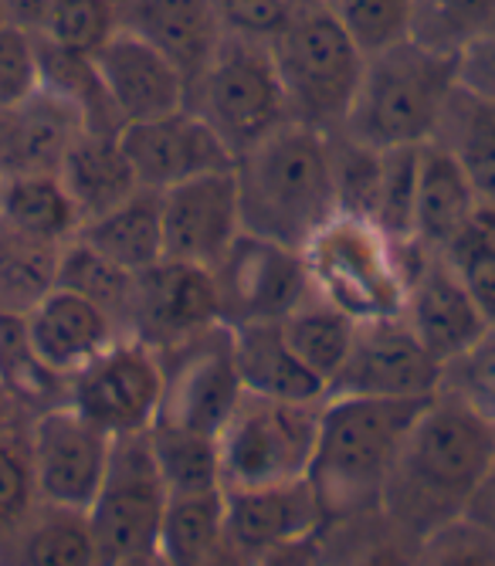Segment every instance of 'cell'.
I'll return each mask as SVG.
<instances>
[{
	"instance_id": "6da1fadb",
	"label": "cell",
	"mask_w": 495,
	"mask_h": 566,
	"mask_svg": "<svg viewBox=\"0 0 495 566\" xmlns=\"http://www.w3.org/2000/svg\"><path fill=\"white\" fill-rule=\"evenodd\" d=\"M495 458V428L438 390L418 415L383 489L380 516L414 543L468 512Z\"/></svg>"
},
{
	"instance_id": "7a4b0ae2",
	"label": "cell",
	"mask_w": 495,
	"mask_h": 566,
	"mask_svg": "<svg viewBox=\"0 0 495 566\" xmlns=\"http://www.w3.org/2000/svg\"><path fill=\"white\" fill-rule=\"evenodd\" d=\"M438 397V394H434ZM431 400V397H428ZM428 400L326 397L309 485L326 523L380 516L383 489Z\"/></svg>"
},
{
	"instance_id": "3957f363",
	"label": "cell",
	"mask_w": 495,
	"mask_h": 566,
	"mask_svg": "<svg viewBox=\"0 0 495 566\" xmlns=\"http://www.w3.org/2000/svg\"><path fill=\"white\" fill-rule=\"evenodd\" d=\"M244 231L299 248L336 214L329 136L285 123L234 160Z\"/></svg>"
},
{
	"instance_id": "277c9868",
	"label": "cell",
	"mask_w": 495,
	"mask_h": 566,
	"mask_svg": "<svg viewBox=\"0 0 495 566\" xmlns=\"http://www.w3.org/2000/svg\"><path fill=\"white\" fill-rule=\"evenodd\" d=\"M459 88V55L404 41L370 55L343 129L373 149L424 146L434 139L452 92Z\"/></svg>"
},
{
	"instance_id": "5b68a950",
	"label": "cell",
	"mask_w": 495,
	"mask_h": 566,
	"mask_svg": "<svg viewBox=\"0 0 495 566\" xmlns=\"http://www.w3.org/2000/svg\"><path fill=\"white\" fill-rule=\"evenodd\" d=\"M408 248L367 218L333 214L303 244V262L319 298L357 323H373L404 313Z\"/></svg>"
},
{
	"instance_id": "8992f818",
	"label": "cell",
	"mask_w": 495,
	"mask_h": 566,
	"mask_svg": "<svg viewBox=\"0 0 495 566\" xmlns=\"http://www.w3.org/2000/svg\"><path fill=\"white\" fill-rule=\"evenodd\" d=\"M292 123L339 133L354 109L367 55L326 8L295 11L268 41Z\"/></svg>"
},
{
	"instance_id": "52a82bcc",
	"label": "cell",
	"mask_w": 495,
	"mask_h": 566,
	"mask_svg": "<svg viewBox=\"0 0 495 566\" xmlns=\"http://www.w3.org/2000/svg\"><path fill=\"white\" fill-rule=\"evenodd\" d=\"M187 109L221 136L234 160L292 123L268 41L224 34L208 69L187 88Z\"/></svg>"
},
{
	"instance_id": "ba28073f",
	"label": "cell",
	"mask_w": 495,
	"mask_h": 566,
	"mask_svg": "<svg viewBox=\"0 0 495 566\" xmlns=\"http://www.w3.org/2000/svg\"><path fill=\"white\" fill-rule=\"evenodd\" d=\"M319 415L323 400L299 403L244 390L218 434L224 489L306 479L316 454Z\"/></svg>"
},
{
	"instance_id": "9c48e42d",
	"label": "cell",
	"mask_w": 495,
	"mask_h": 566,
	"mask_svg": "<svg viewBox=\"0 0 495 566\" xmlns=\"http://www.w3.org/2000/svg\"><path fill=\"white\" fill-rule=\"evenodd\" d=\"M157 353L164 367V400L157 421L218 438L244 397L231 326L214 323Z\"/></svg>"
},
{
	"instance_id": "30bf717a",
	"label": "cell",
	"mask_w": 495,
	"mask_h": 566,
	"mask_svg": "<svg viewBox=\"0 0 495 566\" xmlns=\"http://www.w3.org/2000/svg\"><path fill=\"white\" fill-rule=\"evenodd\" d=\"M170 492L150 451V438H116L106 482L88 505V523L103 566L133 553H150L160 543V526Z\"/></svg>"
},
{
	"instance_id": "8fae6325",
	"label": "cell",
	"mask_w": 495,
	"mask_h": 566,
	"mask_svg": "<svg viewBox=\"0 0 495 566\" xmlns=\"http://www.w3.org/2000/svg\"><path fill=\"white\" fill-rule=\"evenodd\" d=\"M160 353L136 336H119L69 377V403L113 438L150 431L160 418Z\"/></svg>"
},
{
	"instance_id": "7c38bea8",
	"label": "cell",
	"mask_w": 495,
	"mask_h": 566,
	"mask_svg": "<svg viewBox=\"0 0 495 566\" xmlns=\"http://www.w3.org/2000/svg\"><path fill=\"white\" fill-rule=\"evenodd\" d=\"M221 302V323H278L313 285L299 248L241 231L211 269Z\"/></svg>"
},
{
	"instance_id": "4fadbf2b",
	"label": "cell",
	"mask_w": 495,
	"mask_h": 566,
	"mask_svg": "<svg viewBox=\"0 0 495 566\" xmlns=\"http://www.w3.org/2000/svg\"><path fill=\"white\" fill-rule=\"evenodd\" d=\"M116 438L82 418L72 403L52 407L28 421V448L41 502L82 509L106 482Z\"/></svg>"
},
{
	"instance_id": "5bb4252c",
	"label": "cell",
	"mask_w": 495,
	"mask_h": 566,
	"mask_svg": "<svg viewBox=\"0 0 495 566\" xmlns=\"http://www.w3.org/2000/svg\"><path fill=\"white\" fill-rule=\"evenodd\" d=\"M444 367L424 349L404 316L357 323L354 346L326 397L428 400L441 390Z\"/></svg>"
},
{
	"instance_id": "9a60e30c",
	"label": "cell",
	"mask_w": 495,
	"mask_h": 566,
	"mask_svg": "<svg viewBox=\"0 0 495 566\" xmlns=\"http://www.w3.org/2000/svg\"><path fill=\"white\" fill-rule=\"evenodd\" d=\"M401 316L441 367L492 333L449 259L418 244L408 248V298Z\"/></svg>"
},
{
	"instance_id": "2e32d148",
	"label": "cell",
	"mask_w": 495,
	"mask_h": 566,
	"mask_svg": "<svg viewBox=\"0 0 495 566\" xmlns=\"http://www.w3.org/2000/svg\"><path fill=\"white\" fill-rule=\"evenodd\" d=\"M164 251L173 262L214 269V262L244 231L234 170L204 174L160 190Z\"/></svg>"
},
{
	"instance_id": "e0dca14e",
	"label": "cell",
	"mask_w": 495,
	"mask_h": 566,
	"mask_svg": "<svg viewBox=\"0 0 495 566\" xmlns=\"http://www.w3.org/2000/svg\"><path fill=\"white\" fill-rule=\"evenodd\" d=\"M119 139L146 190H167L204 174L234 170V153L190 109L123 126Z\"/></svg>"
},
{
	"instance_id": "ac0fdd59",
	"label": "cell",
	"mask_w": 495,
	"mask_h": 566,
	"mask_svg": "<svg viewBox=\"0 0 495 566\" xmlns=\"http://www.w3.org/2000/svg\"><path fill=\"white\" fill-rule=\"evenodd\" d=\"M221 323V302L211 269L164 259L136 275L129 336L164 349Z\"/></svg>"
},
{
	"instance_id": "d6986e66",
	"label": "cell",
	"mask_w": 495,
	"mask_h": 566,
	"mask_svg": "<svg viewBox=\"0 0 495 566\" xmlns=\"http://www.w3.org/2000/svg\"><path fill=\"white\" fill-rule=\"evenodd\" d=\"M119 126L160 119L187 109V78L146 41L116 31L92 55Z\"/></svg>"
},
{
	"instance_id": "ffe728a7",
	"label": "cell",
	"mask_w": 495,
	"mask_h": 566,
	"mask_svg": "<svg viewBox=\"0 0 495 566\" xmlns=\"http://www.w3.org/2000/svg\"><path fill=\"white\" fill-rule=\"evenodd\" d=\"M323 526L326 516L309 479L224 489V533L252 559L275 546L306 539Z\"/></svg>"
},
{
	"instance_id": "44dd1931",
	"label": "cell",
	"mask_w": 495,
	"mask_h": 566,
	"mask_svg": "<svg viewBox=\"0 0 495 566\" xmlns=\"http://www.w3.org/2000/svg\"><path fill=\"white\" fill-rule=\"evenodd\" d=\"M116 21L119 31L160 51L187 78V88L228 34L211 0H116Z\"/></svg>"
},
{
	"instance_id": "7402d4cb",
	"label": "cell",
	"mask_w": 495,
	"mask_h": 566,
	"mask_svg": "<svg viewBox=\"0 0 495 566\" xmlns=\"http://www.w3.org/2000/svg\"><path fill=\"white\" fill-rule=\"evenodd\" d=\"M85 129L72 102L44 85L18 106L0 109V180L59 174L65 153Z\"/></svg>"
},
{
	"instance_id": "603a6c76",
	"label": "cell",
	"mask_w": 495,
	"mask_h": 566,
	"mask_svg": "<svg viewBox=\"0 0 495 566\" xmlns=\"http://www.w3.org/2000/svg\"><path fill=\"white\" fill-rule=\"evenodd\" d=\"M24 326L38 356L62 377L78 374L88 359L126 336L103 308L69 289L48 292L24 316Z\"/></svg>"
},
{
	"instance_id": "cb8c5ba5",
	"label": "cell",
	"mask_w": 495,
	"mask_h": 566,
	"mask_svg": "<svg viewBox=\"0 0 495 566\" xmlns=\"http://www.w3.org/2000/svg\"><path fill=\"white\" fill-rule=\"evenodd\" d=\"M0 566H103L88 512L38 502L0 533Z\"/></svg>"
},
{
	"instance_id": "d4e9b609",
	"label": "cell",
	"mask_w": 495,
	"mask_h": 566,
	"mask_svg": "<svg viewBox=\"0 0 495 566\" xmlns=\"http://www.w3.org/2000/svg\"><path fill=\"white\" fill-rule=\"evenodd\" d=\"M478 221V197L455 164V157L434 139L421 146L418 203H414V244L444 251L465 228Z\"/></svg>"
},
{
	"instance_id": "484cf974",
	"label": "cell",
	"mask_w": 495,
	"mask_h": 566,
	"mask_svg": "<svg viewBox=\"0 0 495 566\" xmlns=\"http://www.w3.org/2000/svg\"><path fill=\"white\" fill-rule=\"evenodd\" d=\"M69 197L82 214V224L103 218L116 203L139 190L136 170L123 149L119 129H85L65 153L59 170Z\"/></svg>"
},
{
	"instance_id": "4316f807",
	"label": "cell",
	"mask_w": 495,
	"mask_h": 566,
	"mask_svg": "<svg viewBox=\"0 0 495 566\" xmlns=\"http://www.w3.org/2000/svg\"><path fill=\"white\" fill-rule=\"evenodd\" d=\"M231 336H234V359L244 390L278 397V400H299V403L326 400V384L292 353L282 323L231 326Z\"/></svg>"
},
{
	"instance_id": "83f0119b",
	"label": "cell",
	"mask_w": 495,
	"mask_h": 566,
	"mask_svg": "<svg viewBox=\"0 0 495 566\" xmlns=\"http://www.w3.org/2000/svg\"><path fill=\"white\" fill-rule=\"evenodd\" d=\"M78 238L106 254L116 265L129 272H146L167 259L164 251V214H160V190L139 187L133 197L116 203L113 211L82 224Z\"/></svg>"
},
{
	"instance_id": "f1b7e54d",
	"label": "cell",
	"mask_w": 495,
	"mask_h": 566,
	"mask_svg": "<svg viewBox=\"0 0 495 566\" xmlns=\"http://www.w3.org/2000/svg\"><path fill=\"white\" fill-rule=\"evenodd\" d=\"M434 143L465 170L478 208H495V102L455 88L438 123Z\"/></svg>"
},
{
	"instance_id": "f546056e",
	"label": "cell",
	"mask_w": 495,
	"mask_h": 566,
	"mask_svg": "<svg viewBox=\"0 0 495 566\" xmlns=\"http://www.w3.org/2000/svg\"><path fill=\"white\" fill-rule=\"evenodd\" d=\"M0 218L18 231L65 248L82 231V214L59 174L0 180Z\"/></svg>"
},
{
	"instance_id": "4dcf8cb0",
	"label": "cell",
	"mask_w": 495,
	"mask_h": 566,
	"mask_svg": "<svg viewBox=\"0 0 495 566\" xmlns=\"http://www.w3.org/2000/svg\"><path fill=\"white\" fill-rule=\"evenodd\" d=\"M62 248L38 241L0 218V313L28 316L31 308L59 289Z\"/></svg>"
},
{
	"instance_id": "1f68e13d",
	"label": "cell",
	"mask_w": 495,
	"mask_h": 566,
	"mask_svg": "<svg viewBox=\"0 0 495 566\" xmlns=\"http://www.w3.org/2000/svg\"><path fill=\"white\" fill-rule=\"evenodd\" d=\"M0 384L11 390L28 421L69 403V377L52 370L38 356L24 316L0 313Z\"/></svg>"
},
{
	"instance_id": "d6a6232c",
	"label": "cell",
	"mask_w": 495,
	"mask_h": 566,
	"mask_svg": "<svg viewBox=\"0 0 495 566\" xmlns=\"http://www.w3.org/2000/svg\"><path fill=\"white\" fill-rule=\"evenodd\" d=\"M282 323V333L292 346V353L303 359V364L326 384H333V377L339 374L346 353L354 346L357 336V319H350L346 313H339L336 305H329L326 298H319L316 292H309L299 305Z\"/></svg>"
},
{
	"instance_id": "836d02e7",
	"label": "cell",
	"mask_w": 495,
	"mask_h": 566,
	"mask_svg": "<svg viewBox=\"0 0 495 566\" xmlns=\"http://www.w3.org/2000/svg\"><path fill=\"white\" fill-rule=\"evenodd\" d=\"M136 275L123 265H116L106 254H98L92 244L82 238L69 241L62 248L59 262V289H69L103 313L129 336V319H133V302H136Z\"/></svg>"
},
{
	"instance_id": "e575fe53",
	"label": "cell",
	"mask_w": 495,
	"mask_h": 566,
	"mask_svg": "<svg viewBox=\"0 0 495 566\" xmlns=\"http://www.w3.org/2000/svg\"><path fill=\"white\" fill-rule=\"evenodd\" d=\"M146 438H150L154 461L170 495H197V492L224 489L218 438L160 424V421L146 431Z\"/></svg>"
},
{
	"instance_id": "d590c367",
	"label": "cell",
	"mask_w": 495,
	"mask_h": 566,
	"mask_svg": "<svg viewBox=\"0 0 495 566\" xmlns=\"http://www.w3.org/2000/svg\"><path fill=\"white\" fill-rule=\"evenodd\" d=\"M224 539V489L170 495L157 549L170 566H197Z\"/></svg>"
},
{
	"instance_id": "8d00e7d4",
	"label": "cell",
	"mask_w": 495,
	"mask_h": 566,
	"mask_svg": "<svg viewBox=\"0 0 495 566\" xmlns=\"http://www.w3.org/2000/svg\"><path fill=\"white\" fill-rule=\"evenodd\" d=\"M411 38L449 55L495 34V0H411Z\"/></svg>"
},
{
	"instance_id": "74e56055",
	"label": "cell",
	"mask_w": 495,
	"mask_h": 566,
	"mask_svg": "<svg viewBox=\"0 0 495 566\" xmlns=\"http://www.w3.org/2000/svg\"><path fill=\"white\" fill-rule=\"evenodd\" d=\"M329 566H414V539L393 530L383 516L326 523Z\"/></svg>"
},
{
	"instance_id": "f35d334b",
	"label": "cell",
	"mask_w": 495,
	"mask_h": 566,
	"mask_svg": "<svg viewBox=\"0 0 495 566\" xmlns=\"http://www.w3.org/2000/svg\"><path fill=\"white\" fill-rule=\"evenodd\" d=\"M329 174L336 193V214L373 221L383 177V149L350 139L346 133H329Z\"/></svg>"
},
{
	"instance_id": "ab89813d",
	"label": "cell",
	"mask_w": 495,
	"mask_h": 566,
	"mask_svg": "<svg viewBox=\"0 0 495 566\" xmlns=\"http://www.w3.org/2000/svg\"><path fill=\"white\" fill-rule=\"evenodd\" d=\"M326 11L367 59L411 41V0H329Z\"/></svg>"
},
{
	"instance_id": "60d3db41",
	"label": "cell",
	"mask_w": 495,
	"mask_h": 566,
	"mask_svg": "<svg viewBox=\"0 0 495 566\" xmlns=\"http://www.w3.org/2000/svg\"><path fill=\"white\" fill-rule=\"evenodd\" d=\"M418 170H421V146L383 149V177L373 208V224L398 244H414Z\"/></svg>"
},
{
	"instance_id": "b9f144b4",
	"label": "cell",
	"mask_w": 495,
	"mask_h": 566,
	"mask_svg": "<svg viewBox=\"0 0 495 566\" xmlns=\"http://www.w3.org/2000/svg\"><path fill=\"white\" fill-rule=\"evenodd\" d=\"M116 31V0H55L38 38L78 55H95Z\"/></svg>"
},
{
	"instance_id": "7bdbcfd3",
	"label": "cell",
	"mask_w": 495,
	"mask_h": 566,
	"mask_svg": "<svg viewBox=\"0 0 495 566\" xmlns=\"http://www.w3.org/2000/svg\"><path fill=\"white\" fill-rule=\"evenodd\" d=\"M414 566H495V533L459 516L414 543Z\"/></svg>"
},
{
	"instance_id": "ee69618b",
	"label": "cell",
	"mask_w": 495,
	"mask_h": 566,
	"mask_svg": "<svg viewBox=\"0 0 495 566\" xmlns=\"http://www.w3.org/2000/svg\"><path fill=\"white\" fill-rule=\"evenodd\" d=\"M441 254L449 259V265L462 279L465 292L478 305V313L485 316V323L495 329V238L485 231L482 221H475Z\"/></svg>"
},
{
	"instance_id": "f6af8a7d",
	"label": "cell",
	"mask_w": 495,
	"mask_h": 566,
	"mask_svg": "<svg viewBox=\"0 0 495 566\" xmlns=\"http://www.w3.org/2000/svg\"><path fill=\"white\" fill-rule=\"evenodd\" d=\"M441 390L459 397L495 428V329L444 367Z\"/></svg>"
},
{
	"instance_id": "bcb514c9",
	"label": "cell",
	"mask_w": 495,
	"mask_h": 566,
	"mask_svg": "<svg viewBox=\"0 0 495 566\" xmlns=\"http://www.w3.org/2000/svg\"><path fill=\"white\" fill-rule=\"evenodd\" d=\"M41 502L31 448H28V424L0 438V533L18 526L28 512Z\"/></svg>"
},
{
	"instance_id": "7dc6e473",
	"label": "cell",
	"mask_w": 495,
	"mask_h": 566,
	"mask_svg": "<svg viewBox=\"0 0 495 566\" xmlns=\"http://www.w3.org/2000/svg\"><path fill=\"white\" fill-rule=\"evenodd\" d=\"M41 88L38 38L24 28H0V109H11Z\"/></svg>"
},
{
	"instance_id": "c3c4849f",
	"label": "cell",
	"mask_w": 495,
	"mask_h": 566,
	"mask_svg": "<svg viewBox=\"0 0 495 566\" xmlns=\"http://www.w3.org/2000/svg\"><path fill=\"white\" fill-rule=\"evenodd\" d=\"M228 34L272 41L292 18L285 0H211Z\"/></svg>"
},
{
	"instance_id": "681fc988",
	"label": "cell",
	"mask_w": 495,
	"mask_h": 566,
	"mask_svg": "<svg viewBox=\"0 0 495 566\" xmlns=\"http://www.w3.org/2000/svg\"><path fill=\"white\" fill-rule=\"evenodd\" d=\"M459 88L495 102V34H485L459 51Z\"/></svg>"
},
{
	"instance_id": "f907efd6",
	"label": "cell",
	"mask_w": 495,
	"mask_h": 566,
	"mask_svg": "<svg viewBox=\"0 0 495 566\" xmlns=\"http://www.w3.org/2000/svg\"><path fill=\"white\" fill-rule=\"evenodd\" d=\"M255 566H329V549H326V536L323 530L306 536V539H295L285 546H275L268 553H262L255 559Z\"/></svg>"
},
{
	"instance_id": "816d5d0a",
	"label": "cell",
	"mask_w": 495,
	"mask_h": 566,
	"mask_svg": "<svg viewBox=\"0 0 495 566\" xmlns=\"http://www.w3.org/2000/svg\"><path fill=\"white\" fill-rule=\"evenodd\" d=\"M4 8H8V24L38 34L41 24L48 21V11L55 8V0H4Z\"/></svg>"
},
{
	"instance_id": "f5cc1de1",
	"label": "cell",
	"mask_w": 495,
	"mask_h": 566,
	"mask_svg": "<svg viewBox=\"0 0 495 566\" xmlns=\"http://www.w3.org/2000/svg\"><path fill=\"white\" fill-rule=\"evenodd\" d=\"M465 516H472L475 523H482L485 530L495 533V458H492V465H488V472H485L478 492L472 495Z\"/></svg>"
},
{
	"instance_id": "db71d44e",
	"label": "cell",
	"mask_w": 495,
	"mask_h": 566,
	"mask_svg": "<svg viewBox=\"0 0 495 566\" xmlns=\"http://www.w3.org/2000/svg\"><path fill=\"white\" fill-rule=\"evenodd\" d=\"M197 566H255V559L247 556L244 549H238V546L228 539V533H224V539H221L201 563H197Z\"/></svg>"
},
{
	"instance_id": "11a10c76",
	"label": "cell",
	"mask_w": 495,
	"mask_h": 566,
	"mask_svg": "<svg viewBox=\"0 0 495 566\" xmlns=\"http://www.w3.org/2000/svg\"><path fill=\"white\" fill-rule=\"evenodd\" d=\"M28 424V418H24V410L18 407V400L11 397V390L0 384V438L4 434H11V431H18V428H24Z\"/></svg>"
},
{
	"instance_id": "9f6ffc18",
	"label": "cell",
	"mask_w": 495,
	"mask_h": 566,
	"mask_svg": "<svg viewBox=\"0 0 495 566\" xmlns=\"http://www.w3.org/2000/svg\"><path fill=\"white\" fill-rule=\"evenodd\" d=\"M106 566H170V563L164 559L160 549H150V553H133V556L113 559V563H106Z\"/></svg>"
},
{
	"instance_id": "6f0895ef",
	"label": "cell",
	"mask_w": 495,
	"mask_h": 566,
	"mask_svg": "<svg viewBox=\"0 0 495 566\" xmlns=\"http://www.w3.org/2000/svg\"><path fill=\"white\" fill-rule=\"evenodd\" d=\"M288 4V11L295 14V11H313V8H326L329 0H285Z\"/></svg>"
},
{
	"instance_id": "680465c9",
	"label": "cell",
	"mask_w": 495,
	"mask_h": 566,
	"mask_svg": "<svg viewBox=\"0 0 495 566\" xmlns=\"http://www.w3.org/2000/svg\"><path fill=\"white\" fill-rule=\"evenodd\" d=\"M478 221L485 224V231L495 238V208H478Z\"/></svg>"
},
{
	"instance_id": "91938a15",
	"label": "cell",
	"mask_w": 495,
	"mask_h": 566,
	"mask_svg": "<svg viewBox=\"0 0 495 566\" xmlns=\"http://www.w3.org/2000/svg\"><path fill=\"white\" fill-rule=\"evenodd\" d=\"M0 28H8V8H4V0H0Z\"/></svg>"
}]
</instances>
